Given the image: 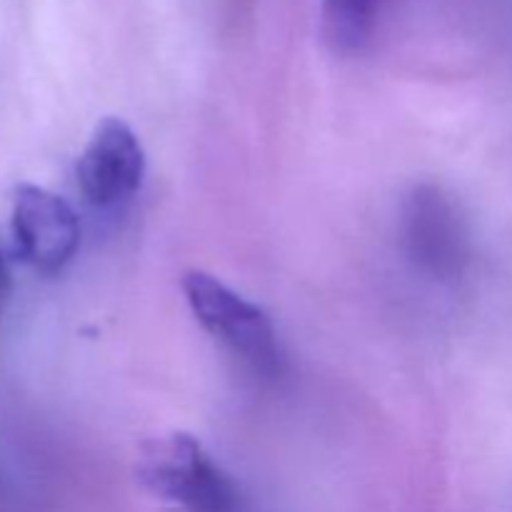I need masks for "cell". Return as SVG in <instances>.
I'll list each match as a JSON object with an SVG mask.
<instances>
[{
	"instance_id": "cell-2",
	"label": "cell",
	"mask_w": 512,
	"mask_h": 512,
	"mask_svg": "<svg viewBox=\"0 0 512 512\" xmlns=\"http://www.w3.org/2000/svg\"><path fill=\"white\" fill-rule=\"evenodd\" d=\"M183 293L195 320L250 370L275 378L283 365L268 313L205 270L183 275Z\"/></svg>"
},
{
	"instance_id": "cell-4",
	"label": "cell",
	"mask_w": 512,
	"mask_h": 512,
	"mask_svg": "<svg viewBox=\"0 0 512 512\" xmlns=\"http://www.w3.org/2000/svg\"><path fill=\"white\" fill-rule=\"evenodd\" d=\"M78 188L85 203L98 210L118 208L138 193L145 175V153L125 120L105 118L80 153Z\"/></svg>"
},
{
	"instance_id": "cell-5",
	"label": "cell",
	"mask_w": 512,
	"mask_h": 512,
	"mask_svg": "<svg viewBox=\"0 0 512 512\" xmlns=\"http://www.w3.org/2000/svg\"><path fill=\"white\" fill-rule=\"evenodd\" d=\"M13 238L30 268L55 275L73 260L80 243L78 215L60 195L23 183L13 193Z\"/></svg>"
},
{
	"instance_id": "cell-8",
	"label": "cell",
	"mask_w": 512,
	"mask_h": 512,
	"mask_svg": "<svg viewBox=\"0 0 512 512\" xmlns=\"http://www.w3.org/2000/svg\"><path fill=\"white\" fill-rule=\"evenodd\" d=\"M243 3H248V0H233V5H238V10H240V5Z\"/></svg>"
},
{
	"instance_id": "cell-6",
	"label": "cell",
	"mask_w": 512,
	"mask_h": 512,
	"mask_svg": "<svg viewBox=\"0 0 512 512\" xmlns=\"http://www.w3.org/2000/svg\"><path fill=\"white\" fill-rule=\"evenodd\" d=\"M390 0H323V35L335 53L353 55L370 45Z\"/></svg>"
},
{
	"instance_id": "cell-1",
	"label": "cell",
	"mask_w": 512,
	"mask_h": 512,
	"mask_svg": "<svg viewBox=\"0 0 512 512\" xmlns=\"http://www.w3.org/2000/svg\"><path fill=\"white\" fill-rule=\"evenodd\" d=\"M138 478L150 493L185 512H250L233 480L193 435L170 433L148 440L140 450Z\"/></svg>"
},
{
	"instance_id": "cell-7",
	"label": "cell",
	"mask_w": 512,
	"mask_h": 512,
	"mask_svg": "<svg viewBox=\"0 0 512 512\" xmlns=\"http://www.w3.org/2000/svg\"><path fill=\"white\" fill-rule=\"evenodd\" d=\"M10 298V273H8V263H5L3 248H0V315H3L5 305H8Z\"/></svg>"
},
{
	"instance_id": "cell-3",
	"label": "cell",
	"mask_w": 512,
	"mask_h": 512,
	"mask_svg": "<svg viewBox=\"0 0 512 512\" xmlns=\"http://www.w3.org/2000/svg\"><path fill=\"white\" fill-rule=\"evenodd\" d=\"M403 243L410 258L440 280L468 263V230L453 200L435 185H418L403 203Z\"/></svg>"
}]
</instances>
